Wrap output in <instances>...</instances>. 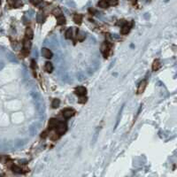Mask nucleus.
<instances>
[{
  "mask_svg": "<svg viewBox=\"0 0 177 177\" xmlns=\"http://www.w3.org/2000/svg\"><path fill=\"white\" fill-rule=\"evenodd\" d=\"M56 18H57V24L58 25H63V24L66 23V18L64 17L63 14L60 16H58Z\"/></svg>",
  "mask_w": 177,
  "mask_h": 177,
  "instance_id": "nucleus-12",
  "label": "nucleus"
},
{
  "mask_svg": "<svg viewBox=\"0 0 177 177\" xmlns=\"http://www.w3.org/2000/svg\"><path fill=\"white\" fill-rule=\"evenodd\" d=\"M160 67H161V64H160L159 59H155L153 61V64H152V70L153 71H157V70L159 69Z\"/></svg>",
  "mask_w": 177,
  "mask_h": 177,
  "instance_id": "nucleus-10",
  "label": "nucleus"
},
{
  "mask_svg": "<svg viewBox=\"0 0 177 177\" xmlns=\"http://www.w3.org/2000/svg\"><path fill=\"white\" fill-rule=\"evenodd\" d=\"M8 1H9V2H10V3H13V4H14L16 0H8Z\"/></svg>",
  "mask_w": 177,
  "mask_h": 177,
  "instance_id": "nucleus-20",
  "label": "nucleus"
},
{
  "mask_svg": "<svg viewBox=\"0 0 177 177\" xmlns=\"http://www.w3.org/2000/svg\"><path fill=\"white\" fill-rule=\"evenodd\" d=\"M44 69H45V71L47 73H51L52 70H53V66H52V64H51V62H47L46 64H45Z\"/></svg>",
  "mask_w": 177,
  "mask_h": 177,
  "instance_id": "nucleus-13",
  "label": "nucleus"
},
{
  "mask_svg": "<svg viewBox=\"0 0 177 177\" xmlns=\"http://www.w3.org/2000/svg\"><path fill=\"white\" fill-rule=\"evenodd\" d=\"M130 1H132V2H135V3L136 2V0H130Z\"/></svg>",
  "mask_w": 177,
  "mask_h": 177,
  "instance_id": "nucleus-21",
  "label": "nucleus"
},
{
  "mask_svg": "<svg viewBox=\"0 0 177 177\" xmlns=\"http://www.w3.org/2000/svg\"><path fill=\"white\" fill-rule=\"evenodd\" d=\"M74 21H75V23L78 24V25H80V24L82 23V14H75L74 15Z\"/></svg>",
  "mask_w": 177,
  "mask_h": 177,
  "instance_id": "nucleus-11",
  "label": "nucleus"
},
{
  "mask_svg": "<svg viewBox=\"0 0 177 177\" xmlns=\"http://www.w3.org/2000/svg\"><path fill=\"white\" fill-rule=\"evenodd\" d=\"M112 1H113V0H112ZM114 1H116V2H117V0H114Z\"/></svg>",
  "mask_w": 177,
  "mask_h": 177,
  "instance_id": "nucleus-22",
  "label": "nucleus"
},
{
  "mask_svg": "<svg viewBox=\"0 0 177 177\" xmlns=\"http://www.w3.org/2000/svg\"><path fill=\"white\" fill-rule=\"evenodd\" d=\"M59 104H60L59 99H54L51 103V106H52V108H58L59 106Z\"/></svg>",
  "mask_w": 177,
  "mask_h": 177,
  "instance_id": "nucleus-15",
  "label": "nucleus"
},
{
  "mask_svg": "<svg viewBox=\"0 0 177 177\" xmlns=\"http://www.w3.org/2000/svg\"><path fill=\"white\" fill-rule=\"evenodd\" d=\"M73 36H74V34H73V28H68L66 32V38L67 39H71L73 38Z\"/></svg>",
  "mask_w": 177,
  "mask_h": 177,
  "instance_id": "nucleus-14",
  "label": "nucleus"
},
{
  "mask_svg": "<svg viewBox=\"0 0 177 177\" xmlns=\"http://www.w3.org/2000/svg\"><path fill=\"white\" fill-rule=\"evenodd\" d=\"M131 27H132V25L130 23H125L121 27V35H127V34H128L131 29Z\"/></svg>",
  "mask_w": 177,
  "mask_h": 177,
  "instance_id": "nucleus-5",
  "label": "nucleus"
},
{
  "mask_svg": "<svg viewBox=\"0 0 177 177\" xmlns=\"http://www.w3.org/2000/svg\"><path fill=\"white\" fill-rule=\"evenodd\" d=\"M43 0H30V2L33 4L34 5H39L40 3L42 2Z\"/></svg>",
  "mask_w": 177,
  "mask_h": 177,
  "instance_id": "nucleus-18",
  "label": "nucleus"
},
{
  "mask_svg": "<svg viewBox=\"0 0 177 177\" xmlns=\"http://www.w3.org/2000/svg\"><path fill=\"white\" fill-rule=\"evenodd\" d=\"M147 86V82L146 80H143L138 85V88H137V94H142V93L144 92V90H145V88Z\"/></svg>",
  "mask_w": 177,
  "mask_h": 177,
  "instance_id": "nucleus-4",
  "label": "nucleus"
},
{
  "mask_svg": "<svg viewBox=\"0 0 177 177\" xmlns=\"http://www.w3.org/2000/svg\"><path fill=\"white\" fill-rule=\"evenodd\" d=\"M75 94L79 97H83V96L86 95L87 93V89L85 87H82V86H80V87H77L75 90Z\"/></svg>",
  "mask_w": 177,
  "mask_h": 177,
  "instance_id": "nucleus-3",
  "label": "nucleus"
},
{
  "mask_svg": "<svg viewBox=\"0 0 177 177\" xmlns=\"http://www.w3.org/2000/svg\"><path fill=\"white\" fill-rule=\"evenodd\" d=\"M42 54L46 59H51V58H52V55H53L52 52L49 49H47V48H44V49L42 50Z\"/></svg>",
  "mask_w": 177,
  "mask_h": 177,
  "instance_id": "nucleus-6",
  "label": "nucleus"
},
{
  "mask_svg": "<svg viewBox=\"0 0 177 177\" xmlns=\"http://www.w3.org/2000/svg\"><path fill=\"white\" fill-rule=\"evenodd\" d=\"M67 129V126L66 123H59L58 126L56 127V133L59 136L63 135L64 133H66V131Z\"/></svg>",
  "mask_w": 177,
  "mask_h": 177,
  "instance_id": "nucleus-1",
  "label": "nucleus"
},
{
  "mask_svg": "<svg viewBox=\"0 0 177 177\" xmlns=\"http://www.w3.org/2000/svg\"><path fill=\"white\" fill-rule=\"evenodd\" d=\"M98 5L100 8H103V9H105V8H107L108 6L110 5V2H109L108 0H100V1L98 2Z\"/></svg>",
  "mask_w": 177,
  "mask_h": 177,
  "instance_id": "nucleus-8",
  "label": "nucleus"
},
{
  "mask_svg": "<svg viewBox=\"0 0 177 177\" xmlns=\"http://www.w3.org/2000/svg\"><path fill=\"white\" fill-rule=\"evenodd\" d=\"M11 168H12V170H13V172H15V173H21V168H20V167H17V166H15V165H13Z\"/></svg>",
  "mask_w": 177,
  "mask_h": 177,
  "instance_id": "nucleus-17",
  "label": "nucleus"
},
{
  "mask_svg": "<svg viewBox=\"0 0 177 177\" xmlns=\"http://www.w3.org/2000/svg\"><path fill=\"white\" fill-rule=\"evenodd\" d=\"M0 4H1V0H0Z\"/></svg>",
  "mask_w": 177,
  "mask_h": 177,
  "instance_id": "nucleus-23",
  "label": "nucleus"
},
{
  "mask_svg": "<svg viewBox=\"0 0 177 177\" xmlns=\"http://www.w3.org/2000/svg\"><path fill=\"white\" fill-rule=\"evenodd\" d=\"M62 114L64 116V118L69 119L75 115V111L74 110V109H71V108H67V109H65V110L62 112Z\"/></svg>",
  "mask_w": 177,
  "mask_h": 177,
  "instance_id": "nucleus-2",
  "label": "nucleus"
},
{
  "mask_svg": "<svg viewBox=\"0 0 177 177\" xmlns=\"http://www.w3.org/2000/svg\"><path fill=\"white\" fill-rule=\"evenodd\" d=\"M58 124H59V121L57 119H51L48 123V127L50 129H53L58 126Z\"/></svg>",
  "mask_w": 177,
  "mask_h": 177,
  "instance_id": "nucleus-7",
  "label": "nucleus"
},
{
  "mask_svg": "<svg viewBox=\"0 0 177 177\" xmlns=\"http://www.w3.org/2000/svg\"><path fill=\"white\" fill-rule=\"evenodd\" d=\"M53 14H54V15H55V16H56V17H58V16L62 15L63 13H62V11L60 10L59 8H56V9H55V10L53 11Z\"/></svg>",
  "mask_w": 177,
  "mask_h": 177,
  "instance_id": "nucleus-16",
  "label": "nucleus"
},
{
  "mask_svg": "<svg viewBox=\"0 0 177 177\" xmlns=\"http://www.w3.org/2000/svg\"><path fill=\"white\" fill-rule=\"evenodd\" d=\"M46 132H44V133H42V135H41V137H43V138H45L47 136V135H46Z\"/></svg>",
  "mask_w": 177,
  "mask_h": 177,
  "instance_id": "nucleus-19",
  "label": "nucleus"
},
{
  "mask_svg": "<svg viewBox=\"0 0 177 177\" xmlns=\"http://www.w3.org/2000/svg\"><path fill=\"white\" fill-rule=\"evenodd\" d=\"M25 36H26V37H27V39H28V40H31V39L33 38L34 33H33L32 28H27V29H26V32H25Z\"/></svg>",
  "mask_w": 177,
  "mask_h": 177,
  "instance_id": "nucleus-9",
  "label": "nucleus"
}]
</instances>
